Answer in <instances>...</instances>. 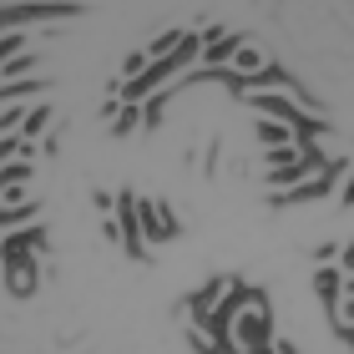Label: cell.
I'll return each instance as SVG.
<instances>
[{"label": "cell", "instance_id": "1", "mask_svg": "<svg viewBox=\"0 0 354 354\" xmlns=\"http://www.w3.org/2000/svg\"><path fill=\"white\" fill-rule=\"evenodd\" d=\"M273 344V314H268V299L248 304V314L238 309V319L228 324V349H263Z\"/></svg>", "mask_w": 354, "mask_h": 354}, {"label": "cell", "instance_id": "2", "mask_svg": "<svg viewBox=\"0 0 354 354\" xmlns=\"http://www.w3.org/2000/svg\"><path fill=\"white\" fill-rule=\"evenodd\" d=\"M137 233H142V243H167V238H177V218H172V207L162 203H142L137 198Z\"/></svg>", "mask_w": 354, "mask_h": 354}, {"label": "cell", "instance_id": "3", "mask_svg": "<svg viewBox=\"0 0 354 354\" xmlns=\"http://www.w3.org/2000/svg\"><path fill=\"white\" fill-rule=\"evenodd\" d=\"M339 167L344 162H334V167H324V172H314V177H304V183H294L288 192H273V207H294V203H314V198H324V192L334 187V177H339Z\"/></svg>", "mask_w": 354, "mask_h": 354}, {"label": "cell", "instance_id": "4", "mask_svg": "<svg viewBox=\"0 0 354 354\" xmlns=\"http://www.w3.org/2000/svg\"><path fill=\"white\" fill-rule=\"evenodd\" d=\"M111 213H117V228H122V248H127V259H147V243H142V233H137V192H117Z\"/></svg>", "mask_w": 354, "mask_h": 354}, {"label": "cell", "instance_id": "5", "mask_svg": "<svg viewBox=\"0 0 354 354\" xmlns=\"http://www.w3.org/2000/svg\"><path fill=\"white\" fill-rule=\"evenodd\" d=\"M223 288H228V273H218V279H207L192 299H183V309H187V319H192V329H203L207 324V314H213V304L223 299Z\"/></svg>", "mask_w": 354, "mask_h": 354}, {"label": "cell", "instance_id": "6", "mask_svg": "<svg viewBox=\"0 0 354 354\" xmlns=\"http://www.w3.org/2000/svg\"><path fill=\"white\" fill-rule=\"evenodd\" d=\"M314 288H319V299L344 294V288H349V263H319V273H314Z\"/></svg>", "mask_w": 354, "mask_h": 354}, {"label": "cell", "instance_id": "7", "mask_svg": "<svg viewBox=\"0 0 354 354\" xmlns=\"http://www.w3.org/2000/svg\"><path fill=\"white\" fill-rule=\"evenodd\" d=\"M46 86H51V82H46V76H26V82H10V86H0V102H6V106H26V96H46Z\"/></svg>", "mask_w": 354, "mask_h": 354}, {"label": "cell", "instance_id": "8", "mask_svg": "<svg viewBox=\"0 0 354 354\" xmlns=\"http://www.w3.org/2000/svg\"><path fill=\"white\" fill-rule=\"evenodd\" d=\"M259 142H263V147H299L294 127H283V122H268V117H259Z\"/></svg>", "mask_w": 354, "mask_h": 354}, {"label": "cell", "instance_id": "9", "mask_svg": "<svg viewBox=\"0 0 354 354\" xmlns=\"http://www.w3.org/2000/svg\"><path fill=\"white\" fill-rule=\"evenodd\" d=\"M51 117H56V111L46 106V102H36V106H30V111H26V122H21V132H26V142H36L41 132H51Z\"/></svg>", "mask_w": 354, "mask_h": 354}, {"label": "cell", "instance_id": "10", "mask_svg": "<svg viewBox=\"0 0 354 354\" xmlns=\"http://www.w3.org/2000/svg\"><path fill=\"white\" fill-rule=\"evenodd\" d=\"M183 36H187L183 26H172V30H162V36H152V46H147V61H162V56H172L177 46H183Z\"/></svg>", "mask_w": 354, "mask_h": 354}, {"label": "cell", "instance_id": "11", "mask_svg": "<svg viewBox=\"0 0 354 354\" xmlns=\"http://www.w3.org/2000/svg\"><path fill=\"white\" fill-rule=\"evenodd\" d=\"M137 127H142V106H137V102H122V111L111 117V132H117V137H132Z\"/></svg>", "mask_w": 354, "mask_h": 354}, {"label": "cell", "instance_id": "12", "mask_svg": "<svg viewBox=\"0 0 354 354\" xmlns=\"http://www.w3.org/2000/svg\"><path fill=\"white\" fill-rule=\"evenodd\" d=\"M309 147V142H304ZM304 147H263V167L268 172H279V167H294L299 157H304Z\"/></svg>", "mask_w": 354, "mask_h": 354}, {"label": "cell", "instance_id": "13", "mask_svg": "<svg viewBox=\"0 0 354 354\" xmlns=\"http://www.w3.org/2000/svg\"><path fill=\"white\" fill-rule=\"evenodd\" d=\"M324 309L334 319V329H339V339H349V288H344V294H334V299H324Z\"/></svg>", "mask_w": 354, "mask_h": 354}, {"label": "cell", "instance_id": "14", "mask_svg": "<svg viewBox=\"0 0 354 354\" xmlns=\"http://www.w3.org/2000/svg\"><path fill=\"white\" fill-rule=\"evenodd\" d=\"M36 66V56L30 51H21V56H10L6 66H0V86H10V82H26V71Z\"/></svg>", "mask_w": 354, "mask_h": 354}, {"label": "cell", "instance_id": "15", "mask_svg": "<svg viewBox=\"0 0 354 354\" xmlns=\"http://www.w3.org/2000/svg\"><path fill=\"white\" fill-rule=\"evenodd\" d=\"M26 177H30L26 162H6V167H0V192H6V187H26Z\"/></svg>", "mask_w": 354, "mask_h": 354}, {"label": "cell", "instance_id": "16", "mask_svg": "<svg viewBox=\"0 0 354 354\" xmlns=\"http://www.w3.org/2000/svg\"><path fill=\"white\" fill-rule=\"evenodd\" d=\"M36 213H41V203L30 198V203H21V207H0V223H30Z\"/></svg>", "mask_w": 354, "mask_h": 354}, {"label": "cell", "instance_id": "17", "mask_svg": "<svg viewBox=\"0 0 354 354\" xmlns=\"http://www.w3.org/2000/svg\"><path fill=\"white\" fill-rule=\"evenodd\" d=\"M21 51H26V36L21 30H6V36H0V66H6L10 56H21Z\"/></svg>", "mask_w": 354, "mask_h": 354}, {"label": "cell", "instance_id": "18", "mask_svg": "<svg viewBox=\"0 0 354 354\" xmlns=\"http://www.w3.org/2000/svg\"><path fill=\"white\" fill-rule=\"evenodd\" d=\"M142 71H147V51H132V56L122 61V76H117V82H137Z\"/></svg>", "mask_w": 354, "mask_h": 354}, {"label": "cell", "instance_id": "19", "mask_svg": "<svg viewBox=\"0 0 354 354\" xmlns=\"http://www.w3.org/2000/svg\"><path fill=\"white\" fill-rule=\"evenodd\" d=\"M26 111H30V106H6V111H0V137H10L15 127L26 122Z\"/></svg>", "mask_w": 354, "mask_h": 354}, {"label": "cell", "instance_id": "20", "mask_svg": "<svg viewBox=\"0 0 354 354\" xmlns=\"http://www.w3.org/2000/svg\"><path fill=\"white\" fill-rule=\"evenodd\" d=\"M102 238H106V243H122V228H117V218H106V223H102Z\"/></svg>", "mask_w": 354, "mask_h": 354}, {"label": "cell", "instance_id": "21", "mask_svg": "<svg viewBox=\"0 0 354 354\" xmlns=\"http://www.w3.org/2000/svg\"><path fill=\"white\" fill-rule=\"evenodd\" d=\"M339 248H344V243H324V248H314V259H319V263H329V259H334Z\"/></svg>", "mask_w": 354, "mask_h": 354}, {"label": "cell", "instance_id": "22", "mask_svg": "<svg viewBox=\"0 0 354 354\" xmlns=\"http://www.w3.org/2000/svg\"><path fill=\"white\" fill-rule=\"evenodd\" d=\"M273 354H299V349L288 344V339H273Z\"/></svg>", "mask_w": 354, "mask_h": 354}]
</instances>
